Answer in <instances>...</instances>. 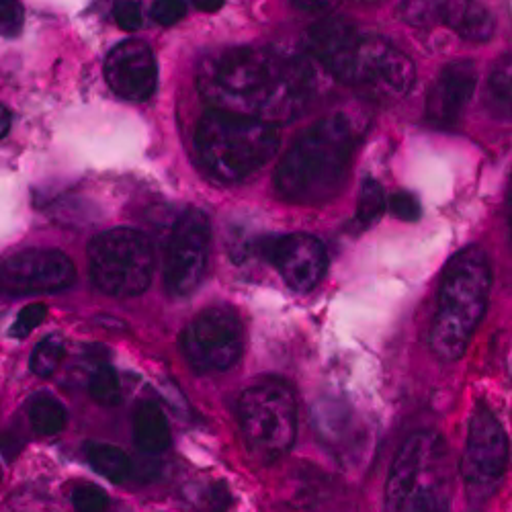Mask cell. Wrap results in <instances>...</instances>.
<instances>
[{"mask_svg":"<svg viewBox=\"0 0 512 512\" xmlns=\"http://www.w3.org/2000/svg\"><path fill=\"white\" fill-rule=\"evenodd\" d=\"M492 291V267L480 246L453 254L443 269L437 310L431 326V349L443 363L461 359L474 338Z\"/></svg>","mask_w":512,"mask_h":512,"instance_id":"obj_3","label":"cell"},{"mask_svg":"<svg viewBox=\"0 0 512 512\" xmlns=\"http://www.w3.org/2000/svg\"><path fill=\"white\" fill-rule=\"evenodd\" d=\"M386 207H388V199L381 185L375 179H365L357 199V216H355L357 222L363 228L375 224L381 218V213L386 211Z\"/></svg>","mask_w":512,"mask_h":512,"instance_id":"obj_24","label":"cell"},{"mask_svg":"<svg viewBox=\"0 0 512 512\" xmlns=\"http://www.w3.org/2000/svg\"><path fill=\"white\" fill-rule=\"evenodd\" d=\"M0 478H3V474H0Z\"/></svg>","mask_w":512,"mask_h":512,"instance_id":"obj_38","label":"cell"},{"mask_svg":"<svg viewBox=\"0 0 512 512\" xmlns=\"http://www.w3.org/2000/svg\"><path fill=\"white\" fill-rule=\"evenodd\" d=\"M508 228H510V236H512V179H510V187H508Z\"/></svg>","mask_w":512,"mask_h":512,"instance_id":"obj_36","label":"cell"},{"mask_svg":"<svg viewBox=\"0 0 512 512\" xmlns=\"http://www.w3.org/2000/svg\"><path fill=\"white\" fill-rule=\"evenodd\" d=\"M46 316H48V308L44 304H29V306H25L19 312L15 324L11 326V336H15V338L29 336L37 326L44 324Z\"/></svg>","mask_w":512,"mask_h":512,"instance_id":"obj_29","label":"cell"},{"mask_svg":"<svg viewBox=\"0 0 512 512\" xmlns=\"http://www.w3.org/2000/svg\"><path fill=\"white\" fill-rule=\"evenodd\" d=\"M209 236L205 211L189 207L177 220L166 256V287L175 297H187L199 287L207 265Z\"/></svg>","mask_w":512,"mask_h":512,"instance_id":"obj_12","label":"cell"},{"mask_svg":"<svg viewBox=\"0 0 512 512\" xmlns=\"http://www.w3.org/2000/svg\"><path fill=\"white\" fill-rule=\"evenodd\" d=\"M359 142L355 121L332 113L293 142L275 170V189L281 199L297 205L330 201L343 187Z\"/></svg>","mask_w":512,"mask_h":512,"instance_id":"obj_2","label":"cell"},{"mask_svg":"<svg viewBox=\"0 0 512 512\" xmlns=\"http://www.w3.org/2000/svg\"><path fill=\"white\" fill-rule=\"evenodd\" d=\"M89 394L91 398L105 406V408H113L121 404V383L119 377L115 373V369L103 361H99L89 377Z\"/></svg>","mask_w":512,"mask_h":512,"instance_id":"obj_23","label":"cell"},{"mask_svg":"<svg viewBox=\"0 0 512 512\" xmlns=\"http://www.w3.org/2000/svg\"><path fill=\"white\" fill-rule=\"evenodd\" d=\"M105 78L111 91L127 101H148L158 82L154 52L138 39H127L111 50L105 62Z\"/></svg>","mask_w":512,"mask_h":512,"instance_id":"obj_14","label":"cell"},{"mask_svg":"<svg viewBox=\"0 0 512 512\" xmlns=\"http://www.w3.org/2000/svg\"><path fill=\"white\" fill-rule=\"evenodd\" d=\"M414 82V62L402 50L386 37L363 33L347 82L349 87L371 101L396 103L412 91Z\"/></svg>","mask_w":512,"mask_h":512,"instance_id":"obj_8","label":"cell"},{"mask_svg":"<svg viewBox=\"0 0 512 512\" xmlns=\"http://www.w3.org/2000/svg\"><path fill=\"white\" fill-rule=\"evenodd\" d=\"M25 13L17 0H0V37H17L23 31Z\"/></svg>","mask_w":512,"mask_h":512,"instance_id":"obj_28","label":"cell"},{"mask_svg":"<svg viewBox=\"0 0 512 512\" xmlns=\"http://www.w3.org/2000/svg\"><path fill=\"white\" fill-rule=\"evenodd\" d=\"M181 349L189 365L199 373L228 371L242 357V322L230 308H207L183 330Z\"/></svg>","mask_w":512,"mask_h":512,"instance_id":"obj_9","label":"cell"},{"mask_svg":"<svg viewBox=\"0 0 512 512\" xmlns=\"http://www.w3.org/2000/svg\"><path fill=\"white\" fill-rule=\"evenodd\" d=\"M87 459L95 472L115 484L125 482L134 472V463L115 445L105 443H89L87 445Z\"/></svg>","mask_w":512,"mask_h":512,"instance_id":"obj_19","label":"cell"},{"mask_svg":"<svg viewBox=\"0 0 512 512\" xmlns=\"http://www.w3.org/2000/svg\"><path fill=\"white\" fill-rule=\"evenodd\" d=\"M113 19L123 31H138L142 27V0H115Z\"/></svg>","mask_w":512,"mask_h":512,"instance_id":"obj_27","label":"cell"},{"mask_svg":"<svg viewBox=\"0 0 512 512\" xmlns=\"http://www.w3.org/2000/svg\"><path fill=\"white\" fill-rule=\"evenodd\" d=\"M11 130V113L9 109L0 103V140H3Z\"/></svg>","mask_w":512,"mask_h":512,"instance_id":"obj_35","label":"cell"},{"mask_svg":"<svg viewBox=\"0 0 512 512\" xmlns=\"http://www.w3.org/2000/svg\"><path fill=\"white\" fill-rule=\"evenodd\" d=\"M400 17L416 29L437 27V0H402Z\"/></svg>","mask_w":512,"mask_h":512,"instance_id":"obj_25","label":"cell"},{"mask_svg":"<svg viewBox=\"0 0 512 512\" xmlns=\"http://www.w3.org/2000/svg\"><path fill=\"white\" fill-rule=\"evenodd\" d=\"M357 3H361V5H377V3H383V0H357Z\"/></svg>","mask_w":512,"mask_h":512,"instance_id":"obj_37","label":"cell"},{"mask_svg":"<svg viewBox=\"0 0 512 512\" xmlns=\"http://www.w3.org/2000/svg\"><path fill=\"white\" fill-rule=\"evenodd\" d=\"M453 465L435 431L412 433L398 449L386 484L388 512H451Z\"/></svg>","mask_w":512,"mask_h":512,"instance_id":"obj_4","label":"cell"},{"mask_svg":"<svg viewBox=\"0 0 512 512\" xmlns=\"http://www.w3.org/2000/svg\"><path fill=\"white\" fill-rule=\"evenodd\" d=\"M195 150L213 177L240 183L277 154L279 130L273 123L213 109L197 123Z\"/></svg>","mask_w":512,"mask_h":512,"instance_id":"obj_5","label":"cell"},{"mask_svg":"<svg viewBox=\"0 0 512 512\" xmlns=\"http://www.w3.org/2000/svg\"><path fill=\"white\" fill-rule=\"evenodd\" d=\"M64 359H66L64 340L62 336L52 334L41 340V343H37V347L33 349L29 359V369L37 377H52Z\"/></svg>","mask_w":512,"mask_h":512,"instance_id":"obj_22","label":"cell"},{"mask_svg":"<svg viewBox=\"0 0 512 512\" xmlns=\"http://www.w3.org/2000/svg\"><path fill=\"white\" fill-rule=\"evenodd\" d=\"M476 87L478 66L474 62L457 60L447 64L426 93V121L437 130H451L461 121L469 101L476 95Z\"/></svg>","mask_w":512,"mask_h":512,"instance_id":"obj_15","label":"cell"},{"mask_svg":"<svg viewBox=\"0 0 512 512\" xmlns=\"http://www.w3.org/2000/svg\"><path fill=\"white\" fill-rule=\"evenodd\" d=\"M134 439L140 451L158 455L170 447V429L164 412L154 402H142L134 416Z\"/></svg>","mask_w":512,"mask_h":512,"instance_id":"obj_18","label":"cell"},{"mask_svg":"<svg viewBox=\"0 0 512 512\" xmlns=\"http://www.w3.org/2000/svg\"><path fill=\"white\" fill-rule=\"evenodd\" d=\"M447 27L469 44H488L496 21L480 0H437V27Z\"/></svg>","mask_w":512,"mask_h":512,"instance_id":"obj_17","label":"cell"},{"mask_svg":"<svg viewBox=\"0 0 512 512\" xmlns=\"http://www.w3.org/2000/svg\"><path fill=\"white\" fill-rule=\"evenodd\" d=\"M74 281L76 267L60 250L31 248L0 259V295L58 293Z\"/></svg>","mask_w":512,"mask_h":512,"instance_id":"obj_11","label":"cell"},{"mask_svg":"<svg viewBox=\"0 0 512 512\" xmlns=\"http://www.w3.org/2000/svg\"><path fill=\"white\" fill-rule=\"evenodd\" d=\"M72 504L76 512H105L109 508V496L99 486L82 484L74 488Z\"/></svg>","mask_w":512,"mask_h":512,"instance_id":"obj_26","label":"cell"},{"mask_svg":"<svg viewBox=\"0 0 512 512\" xmlns=\"http://www.w3.org/2000/svg\"><path fill=\"white\" fill-rule=\"evenodd\" d=\"M154 275L150 240L130 228L105 232L91 246V277L99 291L113 297L142 295Z\"/></svg>","mask_w":512,"mask_h":512,"instance_id":"obj_7","label":"cell"},{"mask_svg":"<svg viewBox=\"0 0 512 512\" xmlns=\"http://www.w3.org/2000/svg\"><path fill=\"white\" fill-rule=\"evenodd\" d=\"M388 209L404 222H416L422 216L420 201L410 191H396L388 197Z\"/></svg>","mask_w":512,"mask_h":512,"instance_id":"obj_30","label":"cell"},{"mask_svg":"<svg viewBox=\"0 0 512 512\" xmlns=\"http://www.w3.org/2000/svg\"><path fill=\"white\" fill-rule=\"evenodd\" d=\"M293 5L306 13H328L338 5V0H293Z\"/></svg>","mask_w":512,"mask_h":512,"instance_id":"obj_33","label":"cell"},{"mask_svg":"<svg viewBox=\"0 0 512 512\" xmlns=\"http://www.w3.org/2000/svg\"><path fill=\"white\" fill-rule=\"evenodd\" d=\"M197 89L216 111L277 125L310 107L316 74L302 56L242 46L207 56L199 66Z\"/></svg>","mask_w":512,"mask_h":512,"instance_id":"obj_1","label":"cell"},{"mask_svg":"<svg viewBox=\"0 0 512 512\" xmlns=\"http://www.w3.org/2000/svg\"><path fill=\"white\" fill-rule=\"evenodd\" d=\"M193 5L203 13H218L226 5V0H193Z\"/></svg>","mask_w":512,"mask_h":512,"instance_id":"obj_34","label":"cell"},{"mask_svg":"<svg viewBox=\"0 0 512 512\" xmlns=\"http://www.w3.org/2000/svg\"><path fill=\"white\" fill-rule=\"evenodd\" d=\"M363 33L347 19L326 17L310 27L308 52L340 82H349Z\"/></svg>","mask_w":512,"mask_h":512,"instance_id":"obj_16","label":"cell"},{"mask_svg":"<svg viewBox=\"0 0 512 512\" xmlns=\"http://www.w3.org/2000/svg\"><path fill=\"white\" fill-rule=\"evenodd\" d=\"M254 252L261 254L295 291H312L328 269L326 246L310 234H277L256 240Z\"/></svg>","mask_w":512,"mask_h":512,"instance_id":"obj_13","label":"cell"},{"mask_svg":"<svg viewBox=\"0 0 512 512\" xmlns=\"http://www.w3.org/2000/svg\"><path fill=\"white\" fill-rule=\"evenodd\" d=\"M31 429L41 437H52L64 431L68 412L60 400L50 394H37L29 404Z\"/></svg>","mask_w":512,"mask_h":512,"instance_id":"obj_21","label":"cell"},{"mask_svg":"<svg viewBox=\"0 0 512 512\" xmlns=\"http://www.w3.org/2000/svg\"><path fill=\"white\" fill-rule=\"evenodd\" d=\"M238 420L254 461L269 465L283 457L297 435V402L283 379H265L242 392Z\"/></svg>","mask_w":512,"mask_h":512,"instance_id":"obj_6","label":"cell"},{"mask_svg":"<svg viewBox=\"0 0 512 512\" xmlns=\"http://www.w3.org/2000/svg\"><path fill=\"white\" fill-rule=\"evenodd\" d=\"M187 15L185 0H156L152 5V19L158 25H175Z\"/></svg>","mask_w":512,"mask_h":512,"instance_id":"obj_31","label":"cell"},{"mask_svg":"<svg viewBox=\"0 0 512 512\" xmlns=\"http://www.w3.org/2000/svg\"><path fill=\"white\" fill-rule=\"evenodd\" d=\"M510 459L508 437L502 422L484 404H478L467 426L461 459L463 480L474 496H486L504 478Z\"/></svg>","mask_w":512,"mask_h":512,"instance_id":"obj_10","label":"cell"},{"mask_svg":"<svg viewBox=\"0 0 512 512\" xmlns=\"http://www.w3.org/2000/svg\"><path fill=\"white\" fill-rule=\"evenodd\" d=\"M205 502L211 512H228L232 508L234 498H232V492L226 482H216L207 488Z\"/></svg>","mask_w":512,"mask_h":512,"instance_id":"obj_32","label":"cell"},{"mask_svg":"<svg viewBox=\"0 0 512 512\" xmlns=\"http://www.w3.org/2000/svg\"><path fill=\"white\" fill-rule=\"evenodd\" d=\"M486 105L492 115L512 119V54L492 68L486 82Z\"/></svg>","mask_w":512,"mask_h":512,"instance_id":"obj_20","label":"cell"}]
</instances>
